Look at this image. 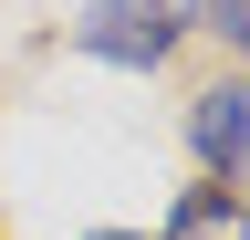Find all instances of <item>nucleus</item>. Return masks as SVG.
Listing matches in <instances>:
<instances>
[{"mask_svg": "<svg viewBox=\"0 0 250 240\" xmlns=\"http://www.w3.org/2000/svg\"><path fill=\"white\" fill-rule=\"evenodd\" d=\"M188 146L219 188H250V84H208L188 105Z\"/></svg>", "mask_w": 250, "mask_h": 240, "instance_id": "f03ea898", "label": "nucleus"}, {"mask_svg": "<svg viewBox=\"0 0 250 240\" xmlns=\"http://www.w3.org/2000/svg\"><path fill=\"white\" fill-rule=\"evenodd\" d=\"M156 240H250V198L219 188V177H198V188H177V209H167Z\"/></svg>", "mask_w": 250, "mask_h": 240, "instance_id": "7ed1b4c3", "label": "nucleus"}, {"mask_svg": "<svg viewBox=\"0 0 250 240\" xmlns=\"http://www.w3.org/2000/svg\"><path fill=\"white\" fill-rule=\"evenodd\" d=\"M198 11V32H219L229 52H250V0H188Z\"/></svg>", "mask_w": 250, "mask_h": 240, "instance_id": "20e7f679", "label": "nucleus"}, {"mask_svg": "<svg viewBox=\"0 0 250 240\" xmlns=\"http://www.w3.org/2000/svg\"><path fill=\"white\" fill-rule=\"evenodd\" d=\"M94 240H146V230H94Z\"/></svg>", "mask_w": 250, "mask_h": 240, "instance_id": "39448f33", "label": "nucleus"}, {"mask_svg": "<svg viewBox=\"0 0 250 240\" xmlns=\"http://www.w3.org/2000/svg\"><path fill=\"white\" fill-rule=\"evenodd\" d=\"M188 32V0H94V11L73 21V52H94V63L115 73H156Z\"/></svg>", "mask_w": 250, "mask_h": 240, "instance_id": "f257e3e1", "label": "nucleus"}]
</instances>
